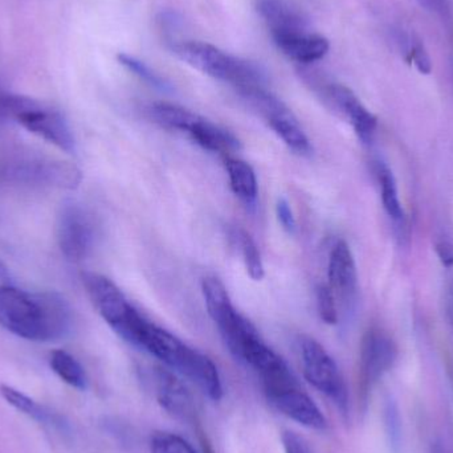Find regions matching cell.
I'll use <instances>...</instances> for the list:
<instances>
[{
    "label": "cell",
    "mask_w": 453,
    "mask_h": 453,
    "mask_svg": "<svg viewBox=\"0 0 453 453\" xmlns=\"http://www.w3.org/2000/svg\"><path fill=\"white\" fill-rule=\"evenodd\" d=\"M277 217H279V222L281 223L282 228L288 232V234H295L296 231V219L293 215L292 207H290L289 202L285 198L279 199L276 206Z\"/></svg>",
    "instance_id": "29"
},
{
    "label": "cell",
    "mask_w": 453,
    "mask_h": 453,
    "mask_svg": "<svg viewBox=\"0 0 453 453\" xmlns=\"http://www.w3.org/2000/svg\"><path fill=\"white\" fill-rule=\"evenodd\" d=\"M0 325L34 342L63 340L72 329V311L58 293H31L15 285L0 289Z\"/></svg>",
    "instance_id": "1"
},
{
    "label": "cell",
    "mask_w": 453,
    "mask_h": 453,
    "mask_svg": "<svg viewBox=\"0 0 453 453\" xmlns=\"http://www.w3.org/2000/svg\"><path fill=\"white\" fill-rule=\"evenodd\" d=\"M16 122L32 134L52 143L65 153L73 154L76 150V142H74L71 127L66 119L58 111L42 108L40 104H37L35 108L20 114Z\"/></svg>",
    "instance_id": "13"
},
{
    "label": "cell",
    "mask_w": 453,
    "mask_h": 453,
    "mask_svg": "<svg viewBox=\"0 0 453 453\" xmlns=\"http://www.w3.org/2000/svg\"><path fill=\"white\" fill-rule=\"evenodd\" d=\"M449 319H451L452 326H453V280H452L451 285H449Z\"/></svg>",
    "instance_id": "33"
},
{
    "label": "cell",
    "mask_w": 453,
    "mask_h": 453,
    "mask_svg": "<svg viewBox=\"0 0 453 453\" xmlns=\"http://www.w3.org/2000/svg\"><path fill=\"white\" fill-rule=\"evenodd\" d=\"M303 377L342 412H348L349 393L340 367L326 349L311 337L300 342Z\"/></svg>",
    "instance_id": "7"
},
{
    "label": "cell",
    "mask_w": 453,
    "mask_h": 453,
    "mask_svg": "<svg viewBox=\"0 0 453 453\" xmlns=\"http://www.w3.org/2000/svg\"><path fill=\"white\" fill-rule=\"evenodd\" d=\"M58 242L61 252L72 261L84 260L96 242L95 220L80 204L66 203L58 218Z\"/></svg>",
    "instance_id": "10"
},
{
    "label": "cell",
    "mask_w": 453,
    "mask_h": 453,
    "mask_svg": "<svg viewBox=\"0 0 453 453\" xmlns=\"http://www.w3.org/2000/svg\"><path fill=\"white\" fill-rule=\"evenodd\" d=\"M256 8L277 47L311 32L308 19L288 0H256Z\"/></svg>",
    "instance_id": "11"
},
{
    "label": "cell",
    "mask_w": 453,
    "mask_h": 453,
    "mask_svg": "<svg viewBox=\"0 0 453 453\" xmlns=\"http://www.w3.org/2000/svg\"><path fill=\"white\" fill-rule=\"evenodd\" d=\"M225 166L234 196L248 206H253L257 199V180L252 167L229 156L225 158Z\"/></svg>",
    "instance_id": "19"
},
{
    "label": "cell",
    "mask_w": 453,
    "mask_h": 453,
    "mask_svg": "<svg viewBox=\"0 0 453 453\" xmlns=\"http://www.w3.org/2000/svg\"><path fill=\"white\" fill-rule=\"evenodd\" d=\"M420 7L426 8L431 12H439L443 8L444 0H415Z\"/></svg>",
    "instance_id": "31"
},
{
    "label": "cell",
    "mask_w": 453,
    "mask_h": 453,
    "mask_svg": "<svg viewBox=\"0 0 453 453\" xmlns=\"http://www.w3.org/2000/svg\"><path fill=\"white\" fill-rule=\"evenodd\" d=\"M396 357L398 348L388 332L372 327L365 333L359 349V388L364 398L393 369Z\"/></svg>",
    "instance_id": "9"
},
{
    "label": "cell",
    "mask_w": 453,
    "mask_h": 453,
    "mask_svg": "<svg viewBox=\"0 0 453 453\" xmlns=\"http://www.w3.org/2000/svg\"><path fill=\"white\" fill-rule=\"evenodd\" d=\"M173 52L202 73L232 85L242 96L265 88V74L256 64L229 55L209 42H175Z\"/></svg>",
    "instance_id": "3"
},
{
    "label": "cell",
    "mask_w": 453,
    "mask_h": 453,
    "mask_svg": "<svg viewBox=\"0 0 453 453\" xmlns=\"http://www.w3.org/2000/svg\"><path fill=\"white\" fill-rule=\"evenodd\" d=\"M201 443L202 449H203V453H214L209 441H207L206 436L201 435Z\"/></svg>",
    "instance_id": "34"
},
{
    "label": "cell",
    "mask_w": 453,
    "mask_h": 453,
    "mask_svg": "<svg viewBox=\"0 0 453 453\" xmlns=\"http://www.w3.org/2000/svg\"><path fill=\"white\" fill-rule=\"evenodd\" d=\"M231 239L234 247L239 250L242 257L247 273L250 279L255 281H261L265 276V268H264L263 258H261L260 250L256 245L255 240L250 237L247 231L242 228H234L231 231Z\"/></svg>",
    "instance_id": "23"
},
{
    "label": "cell",
    "mask_w": 453,
    "mask_h": 453,
    "mask_svg": "<svg viewBox=\"0 0 453 453\" xmlns=\"http://www.w3.org/2000/svg\"><path fill=\"white\" fill-rule=\"evenodd\" d=\"M404 58L407 63L414 65L420 73L430 74L433 71V61L423 44L422 39L415 34H402L399 32L396 37Z\"/></svg>",
    "instance_id": "24"
},
{
    "label": "cell",
    "mask_w": 453,
    "mask_h": 453,
    "mask_svg": "<svg viewBox=\"0 0 453 453\" xmlns=\"http://www.w3.org/2000/svg\"><path fill=\"white\" fill-rule=\"evenodd\" d=\"M436 253H438L439 258H441V264L447 268H452L453 266V244L452 242H447V240H441L436 242Z\"/></svg>",
    "instance_id": "30"
},
{
    "label": "cell",
    "mask_w": 453,
    "mask_h": 453,
    "mask_svg": "<svg viewBox=\"0 0 453 453\" xmlns=\"http://www.w3.org/2000/svg\"><path fill=\"white\" fill-rule=\"evenodd\" d=\"M119 61L127 71L133 72L135 76L148 82L150 87L156 88V89L158 90H164V92L172 90V85H170L166 80L162 79L150 66L146 65L143 61L138 60L134 56L127 55V53H119Z\"/></svg>",
    "instance_id": "25"
},
{
    "label": "cell",
    "mask_w": 453,
    "mask_h": 453,
    "mask_svg": "<svg viewBox=\"0 0 453 453\" xmlns=\"http://www.w3.org/2000/svg\"><path fill=\"white\" fill-rule=\"evenodd\" d=\"M326 92L335 108L350 122L357 137L366 145L372 143L375 132H377V117L361 103L356 93L345 85H329L326 88Z\"/></svg>",
    "instance_id": "16"
},
{
    "label": "cell",
    "mask_w": 453,
    "mask_h": 453,
    "mask_svg": "<svg viewBox=\"0 0 453 453\" xmlns=\"http://www.w3.org/2000/svg\"><path fill=\"white\" fill-rule=\"evenodd\" d=\"M329 42L321 35L309 32L279 45V50L290 60L300 64L316 63L329 52Z\"/></svg>",
    "instance_id": "18"
},
{
    "label": "cell",
    "mask_w": 453,
    "mask_h": 453,
    "mask_svg": "<svg viewBox=\"0 0 453 453\" xmlns=\"http://www.w3.org/2000/svg\"><path fill=\"white\" fill-rule=\"evenodd\" d=\"M269 403L289 419L311 430L324 431L327 427V420L313 399L300 390L298 386L281 388V390L265 393Z\"/></svg>",
    "instance_id": "14"
},
{
    "label": "cell",
    "mask_w": 453,
    "mask_h": 453,
    "mask_svg": "<svg viewBox=\"0 0 453 453\" xmlns=\"http://www.w3.org/2000/svg\"><path fill=\"white\" fill-rule=\"evenodd\" d=\"M317 309H319V317L325 324H337V300H335L334 293L327 285H319L317 288Z\"/></svg>",
    "instance_id": "27"
},
{
    "label": "cell",
    "mask_w": 453,
    "mask_h": 453,
    "mask_svg": "<svg viewBox=\"0 0 453 453\" xmlns=\"http://www.w3.org/2000/svg\"><path fill=\"white\" fill-rule=\"evenodd\" d=\"M206 308L232 356L240 359L248 342L260 337L252 322L234 308L226 288L218 277L209 276L202 281Z\"/></svg>",
    "instance_id": "6"
},
{
    "label": "cell",
    "mask_w": 453,
    "mask_h": 453,
    "mask_svg": "<svg viewBox=\"0 0 453 453\" xmlns=\"http://www.w3.org/2000/svg\"><path fill=\"white\" fill-rule=\"evenodd\" d=\"M50 365L53 372L66 385L77 388V390H85L88 388V377L84 367L68 351H52L50 357Z\"/></svg>",
    "instance_id": "22"
},
{
    "label": "cell",
    "mask_w": 453,
    "mask_h": 453,
    "mask_svg": "<svg viewBox=\"0 0 453 453\" xmlns=\"http://www.w3.org/2000/svg\"><path fill=\"white\" fill-rule=\"evenodd\" d=\"M150 380L154 395L162 409L175 419L186 423L196 422V399L180 378L169 370L157 367L150 372Z\"/></svg>",
    "instance_id": "12"
},
{
    "label": "cell",
    "mask_w": 453,
    "mask_h": 453,
    "mask_svg": "<svg viewBox=\"0 0 453 453\" xmlns=\"http://www.w3.org/2000/svg\"><path fill=\"white\" fill-rule=\"evenodd\" d=\"M281 441L285 453H314L308 441L292 431H284Z\"/></svg>",
    "instance_id": "28"
},
{
    "label": "cell",
    "mask_w": 453,
    "mask_h": 453,
    "mask_svg": "<svg viewBox=\"0 0 453 453\" xmlns=\"http://www.w3.org/2000/svg\"><path fill=\"white\" fill-rule=\"evenodd\" d=\"M327 280L335 300L345 305L353 303L358 289V274L353 253L345 240H338L330 252Z\"/></svg>",
    "instance_id": "15"
},
{
    "label": "cell",
    "mask_w": 453,
    "mask_h": 453,
    "mask_svg": "<svg viewBox=\"0 0 453 453\" xmlns=\"http://www.w3.org/2000/svg\"><path fill=\"white\" fill-rule=\"evenodd\" d=\"M374 172L378 183H380V198H382L386 214L396 226H399L398 228L403 229L406 215H404V210L402 207L401 199H399L398 185H396L393 172L385 162L380 161L375 162Z\"/></svg>",
    "instance_id": "20"
},
{
    "label": "cell",
    "mask_w": 453,
    "mask_h": 453,
    "mask_svg": "<svg viewBox=\"0 0 453 453\" xmlns=\"http://www.w3.org/2000/svg\"><path fill=\"white\" fill-rule=\"evenodd\" d=\"M8 285H12V281H11V274L8 272L7 266L2 263L0 260V289L4 287H8Z\"/></svg>",
    "instance_id": "32"
},
{
    "label": "cell",
    "mask_w": 453,
    "mask_h": 453,
    "mask_svg": "<svg viewBox=\"0 0 453 453\" xmlns=\"http://www.w3.org/2000/svg\"><path fill=\"white\" fill-rule=\"evenodd\" d=\"M137 346L185 375L212 401H220L225 395L217 365L206 354L182 342L167 330L146 321Z\"/></svg>",
    "instance_id": "2"
},
{
    "label": "cell",
    "mask_w": 453,
    "mask_h": 453,
    "mask_svg": "<svg viewBox=\"0 0 453 453\" xmlns=\"http://www.w3.org/2000/svg\"><path fill=\"white\" fill-rule=\"evenodd\" d=\"M242 97L260 111L271 129L281 138L282 142L290 150L295 151L298 156H311L313 148L308 135L305 134L292 111L279 98L269 93L266 88L248 93Z\"/></svg>",
    "instance_id": "8"
},
{
    "label": "cell",
    "mask_w": 453,
    "mask_h": 453,
    "mask_svg": "<svg viewBox=\"0 0 453 453\" xmlns=\"http://www.w3.org/2000/svg\"><path fill=\"white\" fill-rule=\"evenodd\" d=\"M85 289L106 324L127 342L135 346L138 334L145 324L137 309L108 277L95 272L82 274Z\"/></svg>",
    "instance_id": "5"
},
{
    "label": "cell",
    "mask_w": 453,
    "mask_h": 453,
    "mask_svg": "<svg viewBox=\"0 0 453 453\" xmlns=\"http://www.w3.org/2000/svg\"><path fill=\"white\" fill-rule=\"evenodd\" d=\"M151 453H196L182 436L172 433H154L150 441Z\"/></svg>",
    "instance_id": "26"
},
{
    "label": "cell",
    "mask_w": 453,
    "mask_h": 453,
    "mask_svg": "<svg viewBox=\"0 0 453 453\" xmlns=\"http://www.w3.org/2000/svg\"><path fill=\"white\" fill-rule=\"evenodd\" d=\"M186 133L196 145L212 153L226 156L240 148L239 140L228 130L223 129L219 125L203 119L199 114H196Z\"/></svg>",
    "instance_id": "17"
},
{
    "label": "cell",
    "mask_w": 453,
    "mask_h": 453,
    "mask_svg": "<svg viewBox=\"0 0 453 453\" xmlns=\"http://www.w3.org/2000/svg\"><path fill=\"white\" fill-rule=\"evenodd\" d=\"M0 394H2L3 399L8 404H11L13 409L23 412L24 415L31 418V419L42 423V425L53 426V427H58V426L61 425L58 415L52 414L50 410L45 409L44 406L37 403L36 401L29 398L28 395L21 393V391L10 388V386L2 385L0 386Z\"/></svg>",
    "instance_id": "21"
},
{
    "label": "cell",
    "mask_w": 453,
    "mask_h": 453,
    "mask_svg": "<svg viewBox=\"0 0 453 453\" xmlns=\"http://www.w3.org/2000/svg\"><path fill=\"white\" fill-rule=\"evenodd\" d=\"M81 180V172L73 164L32 150L19 149L0 159V182L10 185L73 190Z\"/></svg>",
    "instance_id": "4"
}]
</instances>
